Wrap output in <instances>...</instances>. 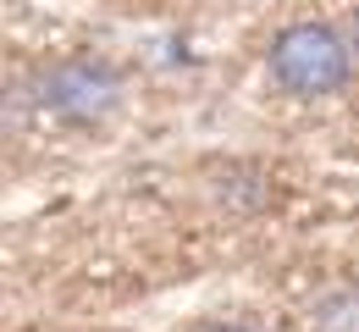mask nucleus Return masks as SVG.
Returning <instances> with one entry per match:
<instances>
[{
	"label": "nucleus",
	"instance_id": "1",
	"mask_svg": "<svg viewBox=\"0 0 359 332\" xmlns=\"http://www.w3.org/2000/svg\"><path fill=\"white\" fill-rule=\"evenodd\" d=\"M354 45H348V28H332V22H287L276 28L266 45V72L282 95L293 100H332L348 89L354 78Z\"/></svg>",
	"mask_w": 359,
	"mask_h": 332
},
{
	"label": "nucleus",
	"instance_id": "2",
	"mask_svg": "<svg viewBox=\"0 0 359 332\" xmlns=\"http://www.w3.org/2000/svg\"><path fill=\"white\" fill-rule=\"evenodd\" d=\"M122 89L128 84L105 55H61L34 78L28 95H34L39 111H50L67 128H105L122 105Z\"/></svg>",
	"mask_w": 359,
	"mask_h": 332
},
{
	"label": "nucleus",
	"instance_id": "3",
	"mask_svg": "<svg viewBox=\"0 0 359 332\" xmlns=\"http://www.w3.org/2000/svg\"><path fill=\"white\" fill-rule=\"evenodd\" d=\"M310 332H359V283H332L326 293H315Z\"/></svg>",
	"mask_w": 359,
	"mask_h": 332
},
{
	"label": "nucleus",
	"instance_id": "4",
	"mask_svg": "<svg viewBox=\"0 0 359 332\" xmlns=\"http://www.w3.org/2000/svg\"><path fill=\"white\" fill-rule=\"evenodd\" d=\"M199 332H260V327H249V321H210V327H199Z\"/></svg>",
	"mask_w": 359,
	"mask_h": 332
},
{
	"label": "nucleus",
	"instance_id": "5",
	"mask_svg": "<svg viewBox=\"0 0 359 332\" xmlns=\"http://www.w3.org/2000/svg\"><path fill=\"white\" fill-rule=\"evenodd\" d=\"M348 45H354V55H359V11L348 17Z\"/></svg>",
	"mask_w": 359,
	"mask_h": 332
}]
</instances>
